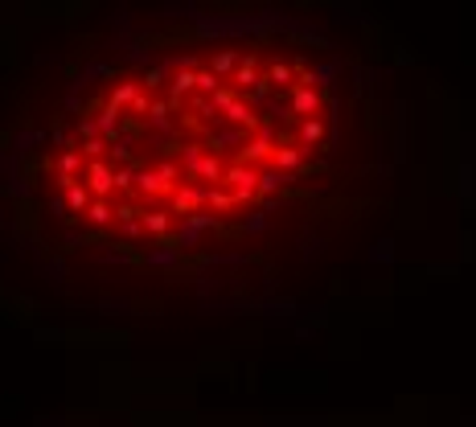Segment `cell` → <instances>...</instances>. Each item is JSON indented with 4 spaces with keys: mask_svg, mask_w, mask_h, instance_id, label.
Segmentation results:
<instances>
[{
    "mask_svg": "<svg viewBox=\"0 0 476 427\" xmlns=\"http://www.w3.org/2000/svg\"><path fill=\"white\" fill-rule=\"evenodd\" d=\"M448 87L341 4H95L0 49V287L140 337H312L468 242Z\"/></svg>",
    "mask_w": 476,
    "mask_h": 427,
    "instance_id": "6da1fadb",
    "label": "cell"
}]
</instances>
